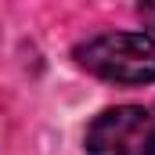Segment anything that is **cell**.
I'll list each match as a JSON object with an SVG mask.
<instances>
[{"instance_id":"cell-1","label":"cell","mask_w":155,"mask_h":155,"mask_svg":"<svg viewBox=\"0 0 155 155\" xmlns=\"http://www.w3.org/2000/svg\"><path fill=\"white\" fill-rule=\"evenodd\" d=\"M76 61L94 76L141 87L155 79V36L148 33H101L76 47Z\"/></svg>"},{"instance_id":"cell-2","label":"cell","mask_w":155,"mask_h":155,"mask_svg":"<svg viewBox=\"0 0 155 155\" xmlns=\"http://www.w3.org/2000/svg\"><path fill=\"white\" fill-rule=\"evenodd\" d=\"M87 155H155V119L137 105H116L87 126Z\"/></svg>"},{"instance_id":"cell-3","label":"cell","mask_w":155,"mask_h":155,"mask_svg":"<svg viewBox=\"0 0 155 155\" xmlns=\"http://www.w3.org/2000/svg\"><path fill=\"white\" fill-rule=\"evenodd\" d=\"M137 15L148 29H155V0H137Z\"/></svg>"}]
</instances>
